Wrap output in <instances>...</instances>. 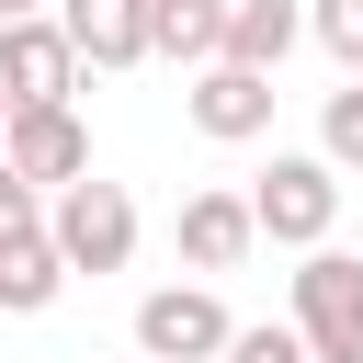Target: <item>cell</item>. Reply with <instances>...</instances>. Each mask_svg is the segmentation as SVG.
Segmentation results:
<instances>
[{"label": "cell", "mask_w": 363, "mask_h": 363, "mask_svg": "<svg viewBox=\"0 0 363 363\" xmlns=\"http://www.w3.org/2000/svg\"><path fill=\"white\" fill-rule=\"evenodd\" d=\"M182 113H193V136H216V147H250V136H272V79L216 57V68H193Z\"/></svg>", "instance_id": "7"}, {"label": "cell", "mask_w": 363, "mask_h": 363, "mask_svg": "<svg viewBox=\"0 0 363 363\" xmlns=\"http://www.w3.org/2000/svg\"><path fill=\"white\" fill-rule=\"evenodd\" d=\"M0 159H11L34 193H68V182H91V125H79L68 102H34V113L0 125Z\"/></svg>", "instance_id": "5"}, {"label": "cell", "mask_w": 363, "mask_h": 363, "mask_svg": "<svg viewBox=\"0 0 363 363\" xmlns=\"http://www.w3.org/2000/svg\"><path fill=\"white\" fill-rule=\"evenodd\" d=\"M306 34H318L352 79H363V0H306Z\"/></svg>", "instance_id": "14"}, {"label": "cell", "mask_w": 363, "mask_h": 363, "mask_svg": "<svg viewBox=\"0 0 363 363\" xmlns=\"http://www.w3.org/2000/svg\"><path fill=\"white\" fill-rule=\"evenodd\" d=\"M250 216H261V238H284V250H329V227H340V170H329V159H272V170L250 182Z\"/></svg>", "instance_id": "3"}, {"label": "cell", "mask_w": 363, "mask_h": 363, "mask_svg": "<svg viewBox=\"0 0 363 363\" xmlns=\"http://www.w3.org/2000/svg\"><path fill=\"white\" fill-rule=\"evenodd\" d=\"M295 34H306V0H227V68H284L295 57Z\"/></svg>", "instance_id": "10"}, {"label": "cell", "mask_w": 363, "mask_h": 363, "mask_svg": "<svg viewBox=\"0 0 363 363\" xmlns=\"http://www.w3.org/2000/svg\"><path fill=\"white\" fill-rule=\"evenodd\" d=\"M250 238H261L250 193H193V204H182V261H193V272H238Z\"/></svg>", "instance_id": "9"}, {"label": "cell", "mask_w": 363, "mask_h": 363, "mask_svg": "<svg viewBox=\"0 0 363 363\" xmlns=\"http://www.w3.org/2000/svg\"><path fill=\"white\" fill-rule=\"evenodd\" d=\"M318 159H329V170H363V79H340V91L318 102Z\"/></svg>", "instance_id": "13"}, {"label": "cell", "mask_w": 363, "mask_h": 363, "mask_svg": "<svg viewBox=\"0 0 363 363\" xmlns=\"http://www.w3.org/2000/svg\"><path fill=\"white\" fill-rule=\"evenodd\" d=\"M227 306L204 295V284H159V295H136V352L147 363H227Z\"/></svg>", "instance_id": "4"}, {"label": "cell", "mask_w": 363, "mask_h": 363, "mask_svg": "<svg viewBox=\"0 0 363 363\" xmlns=\"http://www.w3.org/2000/svg\"><path fill=\"white\" fill-rule=\"evenodd\" d=\"M0 23H45V0H0Z\"/></svg>", "instance_id": "17"}, {"label": "cell", "mask_w": 363, "mask_h": 363, "mask_svg": "<svg viewBox=\"0 0 363 363\" xmlns=\"http://www.w3.org/2000/svg\"><path fill=\"white\" fill-rule=\"evenodd\" d=\"M227 363H318V352H306V340H295V318H284V329H238V340H227Z\"/></svg>", "instance_id": "16"}, {"label": "cell", "mask_w": 363, "mask_h": 363, "mask_svg": "<svg viewBox=\"0 0 363 363\" xmlns=\"http://www.w3.org/2000/svg\"><path fill=\"white\" fill-rule=\"evenodd\" d=\"M0 91H11V113H34V102H68L79 91V45H68V23L45 11V23H0Z\"/></svg>", "instance_id": "6"}, {"label": "cell", "mask_w": 363, "mask_h": 363, "mask_svg": "<svg viewBox=\"0 0 363 363\" xmlns=\"http://www.w3.org/2000/svg\"><path fill=\"white\" fill-rule=\"evenodd\" d=\"M147 45L182 57V68H216L227 57V0H147Z\"/></svg>", "instance_id": "11"}, {"label": "cell", "mask_w": 363, "mask_h": 363, "mask_svg": "<svg viewBox=\"0 0 363 363\" xmlns=\"http://www.w3.org/2000/svg\"><path fill=\"white\" fill-rule=\"evenodd\" d=\"M57 284H68V261H57V238H45V227L0 250V318H45V306H57Z\"/></svg>", "instance_id": "12"}, {"label": "cell", "mask_w": 363, "mask_h": 363, "mask_svg": "<svg viewBox=\"0 0 363 363\" xmlns=\"http://www.w3.org/2000/svg\"><path fill=\"white\" fill-rule=\"evenodd\" d=\"M295 340L318 363H363V261L352 250H306V272H295Z\"/></svg>", "instance_id": "2"}, {"label": "cell", "mask_w": 363, "mask_h": 363, "mask_svg": "<svg viewBox=\"0 0 363 363\" xmlns=\"http://www.w3.org/2000/svg\"><path fill=\"white\" fill-rule=\"evenodd\" d=\"M34 227H45V193H34V182L0 159V250H11V238H34Z\"/></svg>", "instance_id": "15"}, {"label": "cell", "mask_w": 363, "mask_h": 363, "mask_svg": "<svg viewBox=\"0 0 363 363\" xmlns=\"http://www.w3.org/2000/svg\"><path fill=\"white\" fill-rule=\"evenodd\" d=\"M57 23H68V45H79V68H136V57H159V45H147V0H57Z\"/></svg>", "instance_id": "8"}, {"label": "cell", "mask_w": 363, "mask_h": 363, "mask_svg": "<svg viewBox=\"0 0 363 363\" xmlns=\"http://www.w3.org/2000/svg\"><path fill=\"white\" fill-rule=\"evenodd\" d=\"M45 238H57L68 272H125V261H136V204H125V182H68V193L45 204Z\"/></svg>", "instance_id": "1"}, {"label": "cell", "mask_w": 363, "mask_h": 363, "mask_svg": "<svg viewBox=\"0 0 363 363\" xmlns=\"http://www.w3.org/2000/svg\"><path fill=\"white\" fill-rule=\"evenodd\" d=\"M0 125H11V91H0Z\"/></svg>", "instance_id": "18"}]
</instances>
